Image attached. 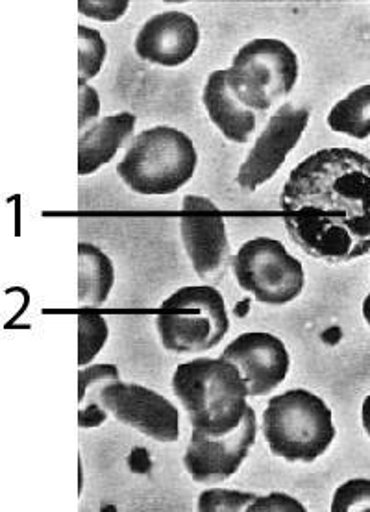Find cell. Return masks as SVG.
I'll use <instances>...</instances> for the list:
<instances>
[{
    "instance_id": "obj_21",
    "label": "cell",
    "mask_w": 370,
    "mask_h": 512,
    "mask_svg": "<svg viewBox=\"0 0 370 512\" xmlns=\"http://www.w3.org/2000/svg\"><path fill=\"white\" fill-rule=\"evenodd\" d=\"M256 492H241L230 488H208L198 498V511H247L258 500Z\"/></svg>"
},
{
    "instance_id": "obj_7",
    "label": "cell",
    "mask_w": 370,
    "mask_h": 512,
    "mask_svg": "<svg viewBox=\"0 0 370 512\" xmlns=\"http://www.w3.org/2000/svg\"><path fill=\"white\" fill-rule=\"evenodd\" d=\"M237 285L252 294L259 304L285 305L304 289V267L271 237L250 239L234 257Z\"/></svg>"
},
{
    "instance_id": "obj_13",
    "label": "cell",
    "mask_w": 370,
    "mask_h": 512,
    "mask_svg": "<svg viewBox=\"0 0 370 512\" xmlns=\"http://www.w3.org/2000/svg\"><path fill=\"white\" fill-rule=\"evenodd\" d=\"M200 43V28L193 15L184 12L158 13L141 26L134 43L141 60L180 67L193 58Z\"/></svg>"
},
{
    "instance_id": "obj_16",
    "label": "cell",
    "mask_w": 370,
    "mask_h": 512,
    "mask_svg": "<svg viewBox=\"0 0 370 512\" xmlns=\"http://www.w3.org/2000/svg\"><path fill=\"white\" fill-rule=\"evenodd\" d=\"M115 283L110 257L95 244H78V300L89 307H100L108 300Z\"/></svg>"
},
{
    "instance_id": "obj_4",
    "label": "cell",
    "mask_w": 370,
    "mask_h": 512,
    "mask_svg": "<svg viewBox=\"0 0 370 512\" xmlns=\"http://www.w3.org/2000/svg\"><path fill=\"white\" fill-rule=\"evenodd\" d=\"M263 435L272 455L287 463H313L335 439L332 409L311 391L291 389L271 398Z\"/></svg>"
},
{
    "instance_id": "obj_15",
    "label": "cell",
    "mask_w": 370,
    "mask_h": 512,
    "mask_svg": "<svg viewBox=\"0 0 370 512\" xmlns=\"http://www.w3.org/2000/svg\"><path fill=\"white\" fill-rule=\"evenodd\" d=\"M136 122L134 113L123 111L104 117L84 130L78 139V174L89 176L110 163L126 139L134 134Z\"/></svg>"
},
{
    "instance_id": "obj_23",
    "label": "cell",
    "mask_w": 370,
    "mask_h": 512,
    "mask_svg": "<svg viewBox=\"0 0 370 512\" xmlns=\"http://www.w3.org/2000/svg\"><path fill=\"white\" fill-rule=\"evenodd\" d=\"M100 115V98L95 87L78 80V128L80 134L87 130V124Z\"/></svg>"
},
{
    "instance_id": "obj_22",
    "label": "cell",
    "mask_w": 370,
    "mask_h": 512,
    "mask_svg": "<svg viewBox=\"0 0 370 512\" xmlns=\"http://www.w3.org/2000/svg\"><path fill=\"white\" fill-rule=\"evenodd\" d=\"M330 511H370V479H350L337 488Z\"/></svg>"
},
{
    "instance_id": "obj_19",
    "label": "cell",
    "mask_w": 370,
    "mask_h": 512,
    "mask_svg": "<svg viewBox=\"0 0 370 512\" xmlns=\"http://www.w3.org/2000/svg\"><path fill=\"white\" fill-rule=\"evenodd\" d=\"M108 322L99 315H78V363L86 366L97 357L108 342Z\"/></svg>"
},
{
    "instance_id": "obj_5",
    "label": "cell",
    "mask_w": 370,
    "mask_h": 512,
    "mask_svg": "<svg viewBox=\"0 0 370 512\" xmlns=\"http://www.w3.org/2000/svg\"><path fill=\"white\" fill-rule=\"evenodd\" d=\"M156 330L174 354H200L221 344L230 330L222 294L210 285L184 287L160 305Z\"/></svg>"
},
{
    "instance_id": "obj_12",
    "label": "cell",
    "mask_w": 370,
    "mask_h": 512,
    "mask_svg": "<svg viewBox=\"0 0 370 512\" xmlns=\"http://www.w3.org/2000/svg\"><path fill=\"white\" fill-rule=\"evenodd\" d=\"M217 206L202 196H185L184 211H189L180 220V232L184 239L185 252L200 278H210L224 269L230 254V243L226 237V224L217 211L208 209Z\"/></svg>"
},
{
    "instance_id": "obj_24",
    "label": "cell",
    "mask_w": 370,
    "mask_h": 512,
    "mask_svg": "<svg viewBox=\"0 0 370 512\" xmlns=\"http://www.w3.org/2000/svg\"><path fill=\"white\" fill-rule=\"evenodd\" d=\"M248 512H306L308 509L296 501L295 498L287 496L284 492H272L269 496H258L247 509Z\"/></svg>"
},
{
    "instance_id": "obj_20",
    "label": "cell",
    "mask_w": 370,
    "mask_h": 512,
    "mask_svg": "<svg viewBox=\"0 0 370 512\" xmlns=\"http://www.w3.org/2000/svg\"><path fill=\"white\" fill-rule=\"evenodd\" d=\"M78 41H80V58H78V71L80 80L87 82L100 73L104 60L108 56V45L99 30L78 26Z\"/></svg>"
},
{
    "instance_id": "obj_1",
    "label": "cell",
    "mask_w": 370,
    "mask_h": 512,
    "mask_svg": "<svg viewBox=\"0 0 370 512\" xmlns=\"http://www.w3.org/2000/svg\"><path fill=\"white\" fill-rule=\"evenodd\" d=\"M280 204L289 237L308 256L346 263L370 252V159L352 148H324L285 182Z\"/></svg>"
},
{
    "instance_id": "obj_11",
    "label": "cell",
    "mask_w": 370,
    "mask_h": 512,
    "mask_svg": "<svg viewBox=\"0 0 370 512\" xmlns=\"http://www.w3.org/2000/svg\"><path fill=\"white\" fill-rule=\"evenodd\" d=\"M221 357L239 368L250 396H267L282 385L291 365L284 341L267 331L239 335L224 348Z\"/></svg>"
},
{
    "instance_id": "obj_27",
    "label": "cell",
    "mask_w": 370,
    "mask_h": 512,
    "mask_svg": "<svg viewBox=\"0 0 370 512\" xmlns=\"http://www.w3.org/2000/svg\"><path fill=\"white\" fill-rule=\"evenodd\" d=\"M363 317H365L367 324L370 326V294L365 298V302H363Z\"/></svg>"
},
{
    "instance_id": "obj_3",
    "label": "cell",
    "mask_w": 370,
    "mask_h": 512,
    "mask_svg": "<svg viewBox=\"0 0 370 512\" xmlns=\"http://www.w3.org/2000/svg\"><path fill=\"white\" fill-rule=\"evenodd\" d=\"M193 139L171 126H154L137 135L126 150L117 174L137 195H173L197 171Z\"/></svg>"
},
{
    "instance_id": "obj_25",
    "label": "cell",
    "mask_w": 370,
    "mask_h": 512,
    "mask_svg": "<svg viewBox=\"0 0 370 512\" xmlns=\"http://www.w3.org/2000/svg\"><path fill=\"white\" fill-rule=\"evenodd\" d=\"M130 2H78V10L84 15L95 17L99 21H106V23H113L119 17H123L124 12L128 10Z\"/></svg>"
},
{
    "instance_id": "obj_10",
    "label": "cell",
    "mask_w": 370,
    "mask_h": 512,
    "mask_svg": "<svg viewBox=\"0 0 370 512\" xmlns=\"http://www.w3.org/2000/svg\"><path fill=\"white\" fill-rule=\"evenodd\" d=\"M309 111L284 104L272 115L261 132L248 158L239 167L235 182L245 191H256L269 182L282 169L291 150L298 145L304 130L308 128Z\"/></svg>"
},
{
    "instance_id": "obj_6",
    "label": "cell",
    "mask_w": 370,
    "mask_h": 512,
    "mask_svg": "<svg viewBox=\"0 0 370 512\" xmlns=\"http://www.w3.org/2000/svg\"><path fill=\"white\" fill-rule=\"evenodd\" d=\"M298 80V56L287 43L272 37L252 39L237 50L226 82L237 100L252 111L271 110L287 97Z\"/></svg>"
},
{
    "instance_id": "obj_18",
    "label": "cell",
    "mask_w": 370,
    "mask_h": 512,
    "mask_svg": "<svg viewBox=\"0 0 370 512\" xmlns=\"http://www.w3.org/2000/svg\"><path fill=\"white\" fill-rule=\"evenodd\" d=\"M328 126L333 132L354 139L370 137V84L354 89L339 100L328 115Z\"/></svg>"
},
{
    "instance_id": "obj_2",
    "label": "cell",
    "mask_w": 370,
    "mask_h": 512,
    "mask_svg": "<svg viewBox=\"0 0 370 512\" xmlns=\"http://www.w3.org/2000/svg\"><path fill=\"white\" fill-rule=\"evenodd\" d=\"M173 391L184 405L193 429L206 435H228L247 415V381L226 359L198 357L174 370Z\"/></svg>"
},
{
    "instance_id": "obj_26",
    "label": "cell",
    "mask_w": 370,
    "mask_h": 512,
    "mask_svg": "<svg viewBox=\"0 0 370 512\" xmlns=\"http://www.w3.org/2000/svg\"><path fill=\"white\" fill-rule=\"evenodd\" d=\"M361 420H363V427H365V431L370 437V394L365 398L363 407H361Z\"/></svg>"
},
{
    "instance_id": "obj_14",
    "label": "cell",
    "mask_w": 370,
    "mask_h": 512,
    "mask_svg": "<svg viewBox=\"0 0 370 512\" xmlns=\"http://www.w3.org/2000/svg\"><path fill=\"white\" fill-rule=\"evenodd\" d=\"M202 102L211 122L228 141L248 143L256 132V113L243 106L226 82V71H213L204 86Z\"/></svg>"
},
{
    "instance_id": "obj_9",
    "label": "cell",
    "mask_w": 370,
    "mask_h": 512,
    "mask_svg": "<svg viewBox=\"0 0 370 512\" xmlns=\"http://www.w3.org/2000/svg\"><path fill=\"white\" fill-rule=\"evenodd\" d=\"M258 420L252 407L237 429L228 435H206L193 429L185 450L184 466L197 483H221L234 476L256 442Z\"/></svg>"
},
{
    "instance_id": "obj_8",
    "label": "cell",
    "mask_w": 370,
    "mask_h": 512,
    "mask_svg": "<svg viewBox=\"0 0 370 512\" xmlns=\"http://www.w3.org/2000/svg\"><path fill=\"white\" fill-rule=\"evenodd\" d=\"M102 407L119 422L134 427L148 439H180V413L165 396L137 383L111 381L100 391Z\"/></svg>"
},
{
    "instance_id": "obj_17",
    "label": "cell",
    "mask_w": 370,
    "mask_h": 512,
    "mask_svg": "<svg viewBox=\"0 0 370 512\" xmlns=\"http://www.w3.org/2000/svg\"><path fill=\"white\" fill-rule=\"evenodd\" d=\"M119 379V368L113 365H93L78 372V403L80 427H97L108 420V411L100 403V391Z\"/></svg>"
}]
</instances>
